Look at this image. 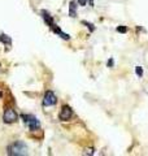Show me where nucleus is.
I'll return each instance as SVG.
<instances>
[{"label": "nucleus", "mask_w": 148, "mask_h": 156, "mask_svg": "<svg viewBox=\"0 0 148 156\" xmlns=\"http://www.w3.org/2000/svg\"><path fill=\"white\" fill-rule=\"evenodd\" d=\"M57 103V98L55 95L53 91H47L44 94V98H43V105L44 107H51V105H55Z\"/></svg>", "instance_id": "4"}, {"label": "nucleus", "mask_w": 148, "mask_h": 156, "mask_svg": "<svg viewBox=\"0 0 148 156\" xmlns=\"http://www.w3.org/2000/svg\"><path fill=\"white\" fill-rule=\"evenodd\" d=\"M22 119L25 121V124L29 126V129L31 131H35L39 128V121L37 120V117H34L33 115H22Z\"/></svg>", "instance_id": "3"}, {"label": "nucleus", "mask_w": 148, "mask_h": 156, "mask_svg": "<svg viewBox=\"0 0 148 156\" xmlns=\"http://www.w3.org/2000/svg\"><path fill=\"white\" fill-rule=\"evenodd\" d=\"M83 23H85V25H87V27L90 29L91 31H93V30H95V27H93V25H92V23H88V22H86V21H83Z\"/></svg>", "instance_id": "11"}, {"label": "nucleus", "mask_w": 148, "mask_h": 156, "mask_svg": "<svg viewBox=\"0 0 148 156\" xmlns=\"http://www.w3.org/2000/svg\"><path fill=\"white\" fill-rule=\"evenodd\" d=\"M2 96H3V92H0V99H2Z\"/></svg>", "instance_id": "14"}, {"label": "nucleus", "mask_w": 148, "mask_h": 156, "mask_svg": "<svg viewBox=\"0 0 148 156\" xmlns=\"http://www.w3.org/2000/svg\"><path fill=\"white\" fill-rule=\"evenodd\" d=\"M113 65H115V61H113V58H109V60H108V62H107V66H108V68H112Z\"/></svg>", "instance_id": "12"}, {"label": "nucleus", "mask_w": 148, "mask_h": 156, "mask_svg": "<svg viewBox=\"0 0 148 156\" xmlns=\"http://www.w3.org/2000/svg\"><path fill=\"white\" fill-rule=\"evenodd\" d=\"M0 42L4 43V44H8V46H11V44H12L11 38H9L8 35H5V34H0Z\"/></svg>", "instance_id": "8"}, {"label": "nucleus", "mask_w": 148, "mask_h": 156, "mask_svg": "<svg viewBox=\"0 0 148 156\" xmlns=\"http://www.w3.org/2000/svg\"><path fill=\"white\" fill-rule=\"evenodd\" d=\"M18 120V115L16 113V111L12 109V108H7L4 111V115H3V121L5 124H13Z\"/></svg>", "instance_id": "2"}, {"label": "nucleus", "mask_w": 148, "mask_h": 156, "mask_svg": "<svg viewBox=\"0 0 148 156\" xmlns=\"http://www.w3.org/2000/svg\"><path fill=\"white\" fill-rule=\"evenodd\" d=\"M72 117H73V109L69 105H64L61 112H60V115H58V119H60L61 121H69Z\"/></svg>", "instance_id": "5"}, {"label": "nucleus", "mask_w": 148, "mask_h": 156, "mask_svg": "<svg viewBox=\"0 0 148 156\" xmlns=\"http://www.w3.org/2000/svg\"><path fill=\"white\" fill-rule=\"evenodd\" d=\"M27 154H29L27 146L23 142H21V140H17V142L9 144L8 147V155L11 156H25Z\"/></svg>", "instance_id": "1"}, {"label": "nucleus", "mask_w": 148, "mask_h": 156, "mask_svg": "<svg viewBox=\"0 0 148 156\" xmlns=\"http://www.w3.org/2000/svg\"><path fill=\"white\" fill-rule=\"evenodd\" d=\"M42 17H43V20H44V22H46L49 27H52L53 25H55V21H53L52 16H51V14H49L47 11H42Z\"/></svg>", "instance_id": "6"}, {"label": "nucleus", "mask_w": 148, "mask_h": 156, "mask_svg": "<svg viewBox=\"0 0 148 156\" xmlns=\"http://www.w3.org/2000/svg\"><path fill=\"white\" fill-rule=\"evenodd\" d=\"M117 31L118 33H127V29L125 26H118L117 27Z\"/></svg>", "instance_id": "10"}, {"label": "nucleus", "mask_w": 148, "mask_h": 156, "mask_svg": "<svg viewBox=\"0 0 148 156\" xmlns=\"http://www.w3.org/2000/svg\"><path fill=\"white\" fill-rule=\"evenodd\" d=\"M135 73H136L138 77H142V76H143V69H142V66H136V68H135Z\"/></svg>", "instance_id": "9"}, {"label": "nucleus", "mask_w": 148, "mask_h": 156, "mask_svg": "<svg viewBox=\"0 0 148 156\" xmlns=\"http://www.w3.org/2000/svg\"><path fill=\"white\" fill-rule=\"evenodd\" d=\"M76 9H77L76 2H70V5H69V16H72V17H76V16H77V12H76Z\"/></svg>", "instance_id": "7"}, {"label": "nucleus", "mask_w": 148, "mask_h": 156, "mask_svg": "<svg viewBox=\"0 0 148 156\" xmlns=\"http://www.w3.org/2000/svg\"><path fill=\"white\" fill-rule=\"evenodd\" d=\"M78 4H79V7H86L87 0H78Z\"/></svg>", "instance_id": "13"}]
</instances>
